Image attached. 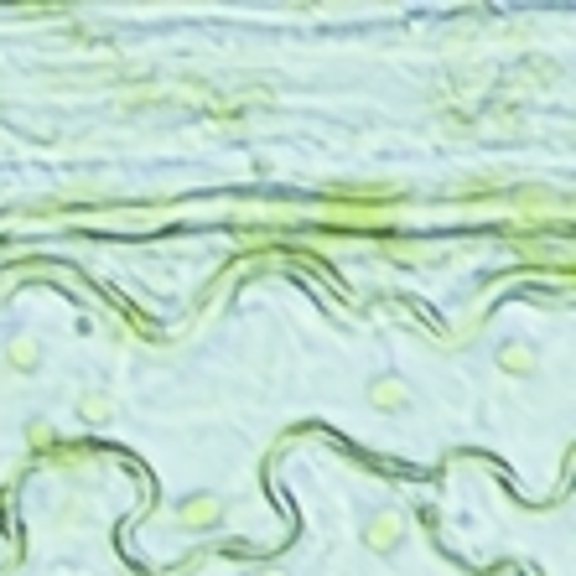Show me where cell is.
<instances>
[{"instance_id": "6da1fadb", "label": "cell", "mask_w": 576, "mask_h": 576, "mask_svg": "<svg viewBox=\"0 0 576 576\" xmlns=\"http://www.w3.org/2000/svg\"><path fill=\"white\" fill-rule=\"evenodd\" d=\"M358 541H364V551H374V556H400L410 541V520L400 504H369L364 509V520H358Z\"/></svg>"}, {"instance_id": "7a4b0ae2", "label": "cell", "mask_w": 576, "mask_h": 576, "mask_svg": "<svg viewBox=\"0 0 576 576\" xmlns=\"http://www.w3.org/2000/svg\"><path fill=\"white\" fill-rule=\"evenodd\" d=\"M223 514H229V499H219L213 489L187 493L182 504L171 509V520H177L182 530H192V535H203V530H219V525H223Z\"/></svg>"}, {"instance_id": "3957f363", "label": "cell", "mask_w": 576, "mask_h": 576, "mask_svg": "<svg viewBox=\"0 0 576 576\" xmlns=\"http://www.w3.org/2000/svg\"><path fill=\"white\" fill-rule=\"evenodd\" d=\"M364 400H369V410H379V416H406L410 406H416V390H410L406 374H374L369 385H364Z\"/></svg>"}, {"instance_id": "277c9868", "label": "cell", "mask_w": 576, "mask_h": 576, "mask_svg": "<svg viewBox=\"0 0 576 576\" xmlns=\"http://www.w3.org/2000/svg\"><path fill=\"white\" fill-rule=\"evenodd\" d=\"M493 369L509 379H535L541 374V348L530 338H499L493 343Z\"/></svg>"}, {"instance_id": "5b68a950", "label": "cell", "mask_w": 576, "mask_h": 576, "mask_svg": "<svg viewBox=\"0 0 576 576\" xmlns=\"http://www.w3.org/2000/svg\"><path fill=\"white\" fill-rule=\"evenodd\" d=\"M6 364H11L17 374H36L42 364H48V348H42V338H36V333H27V327H21V333H11V338H6Z\"/></svg>"}, {"instance_id": "8992f818", "label": "cell", "mask_w": 576, "mask_h": 576, "mask_svg": "<svg viewBox=\"0 0 576 576\" xmlns=\"http://www.w3.org/2000/svg\"><path fill=\"white\" fill-rule=\"evenodd\" d=\"M78 421L84 426H109L115 421V400H109L104 390H84L78 395Z\"/></svg>"}, {"instance_id": "52a82bcc", "label": "cell", "mask_w": 576, "mask_h": 576, "mask_svg": "<svg viewBox=\"0 0 576 576\" xmlns=\"http://www.w3.org/2000/svg\"><path fill=\"white\" fill-rule=\"evenodd\" d=\"M27 437H32L36 447H48V441H52V426H48V421H32V426H27Z\"/></svg>"}, {"instance_id": "ba28073f", "label": "cell", "mask_w": 576, "mask_h": 576, "mask_svg": "<svg viewBox=\"0 0 576 576\" xmlns=\"http://www.w3.org/2000/svg\"><path fill=\"white\" fill-rule=\"evenodd\" d=\"M244 576H291V572H281V566H260V572H244Z\"/></svg>"}]
</instances>
